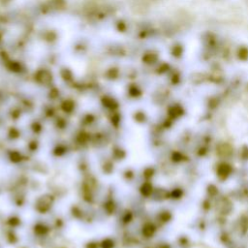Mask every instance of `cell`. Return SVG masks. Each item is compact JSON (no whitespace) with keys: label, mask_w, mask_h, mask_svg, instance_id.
<instances>
[{"label":"cell","mask_w":248,"mask_h":248,"mask_svg":"<svg viewBox=\"0 0 248 248\" xmlns=\"http://www.w3.org/2000/svg\"><path fill=\"white\" fill-rule=\"evenodd\" d=\"M54 197L51 194H44L40 196L35 202V210L40 214H46L47 213L53 205Z\"/></svg>","instance_id":"6da1fadb"},{"label":"cell","mask_w":248,"mask_h":248,"mask_svg":"<svg viewBox=\"0 0 248 248\" xmlns=\"http://www.w3.org/2000/svg\"><path fill=\"white\" fill-rule=\"evenodd\" d=\"M33 232L38 237H44L50 233V228L44 223H36L33 226Z\"/></svg>","instance_id":"7a4b0ae2"},{"label":"cell","mask_w":248,"mask_h":248,"mask_svg":"<svg viewBox=\"0 0 248 248\" xmlns=\"http://www.w3.org/2000/svg\"><path fill=\"white\" fill-rule=\"evenodd\" d=\"M115 209H116L115 203L111 199L107 200V201L104 203V210H105V212L108 215H113L115 211Z\"/></svg>","instance_id":"3957f363"},{"label":"cell","mask_w":248,"mask_h":248,"mask_svg":"<svg viewBox=\"0 0 248 248\" xmlns=\"http://www.w3.org/2000/svg\"><path fill=\"white\" fill-rule=\"evenodd\" d=\"M66 152H67V147H65L64 145H57L52 150L53 155L57 156V157L63 156Z\"/></svg>","instance_id":"30bf717a"},{"label":"cell","mask_w":248,"mask_h":248,"mask_svg":"<svg viewBox=\"0 0 248 248\" xmlns=\"http://www.w3.org/2000/svg\"><path fill=\"white\" fill-rule=\"evenodd\" d=\"M102 170H103V173L104 174H110L111 173L114 172V164L111 163V161H109V160H107V161L103 164Z\"/></svg>","instance_id":"7c38bea8"},{"label":"cell","mask_w":248,"mask_h":248,"mask_svg":"<svg viewBox=\"0 0 248 248\" xmlns=\"http://www.w3.org/2000/svg\"><path fill=\"white\" fill-rule=\"evenodd\" d=\"M115 241L110 237H106L100 242V248H115Z\"/></svg>","instance_id":"8fae6325"},{"label":"cell","mask_w":248,"mask_h":248,"mask_svg":"<svg viewBox=\"0 0 248 248\" xmlns=\"http://www.w3.org/2000/svg\"><path fill=\"white\" fill-rule=\"evenodd\" d=\"M71 211H72V214H73L74 217H76V218H82L83 217V211L79 206H77V205L72 206Z\"/></svg>","instance_id":"2e32d148"},{"label":"cell","mask_w":248,"mask_h":248,"mask_svg":"<svg viewBox=\"0 0 248 248\" xmlns=\"http://www.w3.org/2000/svg\"><path fill=\"white\" fill-rule=\"evenodd\" d=\"M7 224L12 228H17L20 226L21 219L19 216H17V215H12V216H10L7 219Z\"/></svg>","instance_id":"ba28073f"},{"label":"cell","mask_w":248,"mask_h":248,"mask_svg":"<svg viewBox=\"0 0 248 248\" xmlns=\"http://www.w3.org/2000/svg\"><path fill=\"white\" fill-rule=\"evenodd\" d=\"M154 232H155V227L150 223L146 224V225L142 227V235L146 237H151L153 236Z\"/></svg>","instance_id":"52a82bcc"},{"label":"cell","mask_w":248,"mask_h":248,"mask_svg":"<svg viewBox=\"0 0 248 248\" xmlns=\"http://www.w3.org/2000/svg\"><path fill=\"white\" fill-rule=\"evenodd\" d=\"M9 159L12 163L18 164V163H20L23 160V155L19 150H11L9 153Z\"/></svg>","instance_id":"5b68a950"},{"label":"cell","mask_w":248,"mask_h":248,"mask_svg":"<svg viewBox=\"0 0 248 248\" xmlns=\"http://www.w3.org/2000/svg\"><path fill=\"white\" fill-rule=\"evenodd\" d=\"M153 174H154V171H153V169H151V168H147L145 172H143V175H145L147 178H151L153 175Z\"/></svg>","instance_id":"ffe728a7"},{"label":"cell","mask_w":248,"mask_h":248,"mask_svg":"<svg viewBox=\"0 0 248 248\" xmlns=\"http://www.w3.org/2000/svg\"><path fill=\"white\" fill-rule=\"evenodd\" d=\"M94 121V116L92 115H85V117L83 118V123L85 125H89Z\"/></svg>","instance_id":"d6986e66"},{"label":"cell","mask_w":248,"mask_h":248,"mask_svg":"<svg viewBox=\"0 0 248 248\" xmlns=\"http://www.w3.org/2000/svg\"><path fill=\"white\" fill-rule=\"evenodd\" d=\"M85 248H100V243L97 241H89L85 244Z\"/></svg>","instance_id":"7402d4cb"},{"label":"cell","mask_w":248,"mask_h":248,"mask_svg":"<svg viewBox=\"0 0 248 248\" xmlns=\"http://www.w3.org/2000/svg\"><path fill=\"white\" fill-rule=\"evenodd\" d=\"M62 119H57V127L59 128V129H64V128H65V126H66V124H65V122L64 121H61Z\"/></svg>","instance_id":"d4e9b609"},{"label":"cell","mask_w":248,"mask_h":248,"mask_svg":"<svg viewBox=\"0 0 248 248\" xmlns=\"http://www.w3.org/2000/svg\"><path fill=\"white\" fill-rule=\"evenodd\" d=\"M124 177L129 180V179H131V178H134V173L131 171V170H126L125 172H124Z\"/></svg>","instance_id":"cb8c5ba5"},{"label":"cell","mask_w":248,"mask_h":248,"mask_svg":"<svg viewBox=\"0 0 248 248\" xmlns=\"http://www.w3.org/2000/svg\"><path fill=\"white\" fill-rule=\"evenodd\" d=\"M18 237L17 235H16L13 231H10L9 233L7 234V241L9 243L11 244H15V243H17L18 242Z\"/></svg>","instance_id":"9a60e30c"},{"label":"cell","mask_w":248,"mask_h":248,"mask_svg":"<svg viewBox=\"0 0 248 248\" xmlns=\"http://www.w3.org/2000/svg\"><path fill=\"white\" fill-rule=\"evenodd\" d=\"M119 120H120V118H119V115H115L113 117H111V124H113L115 127H117L118 126V123H119Z\"/></svg>","instance_id":"603a6c76"},{"label":"cell","mask_w":248,"mask_h":248,"mask_svg":"<svg viewBox=\"0 0 248 248\" xmlns=\"http://www.w3.org/2000/svg\"><path fill=\"white\" fill-rule=\"evenodd\" d=\"M30 128H31V130L33 131L35 134H39V133H41L42 130H43V126L42 124L38 122V121H34V122H32V124L30 125Z\"/></svg>","instance_id":"5bb4252c"},{"label":"cell","mask_w":248,"mask_h":248,"mask_svg":"<svg viewBox=\"0 0 248 248\" xmlns=\"http://www.w3.org/2000/svg\"><path fill=\"white\" fill-rule=\"evenodd\" d=\"M152 191H153L152 184L148 181L142 183V186L140 187V192L143 197H149L151 193H152Z\"/></svg>","instance_id":"277c9868"},{"label":"cell","mask_w":248,"mask_h":248,"mask_svg":"<svg viewBox=\"0 0 248 248\" xmlns=\"http://www.w3.org/2000/svg\"><path fill=\"white\" fill-rule=\"evenodd\" d=\"M132 219H133V214H132V212L127 211L126 213H124L123 218H122V220H123L124 223H126V224L127 223H130Z\"/></svg>","instance_id":"ac0fdd59"},{"label":"cell","mask_w":248,"mask_h":248,"mask_svg":"<svg viewBox=\"0 0 248 248\" xmlns=\"http://www.w3.org/2000/svg\"><path fill=\"white\" fill-rule=\"evenodd\" d=\"M111 155L115 160H123L126 157V152L125 150L119 147H115L111 151Z\"/></svg>","instance_id":"8992f818"},{"label":"cell","mask_w":248,"mask_h":248,"mask_svg":"<svg viewBox=\"0 0 248 248\" xmlns=\"http://www.w3.org/2000/svg\"><path fill=\"white\" fill-rule=\"evenodd\" d=\"M8 136L11 140H17L20 137V132L18 128L16 127H10L9 131H8Z\"/></svg>","instance_id":"4fadbf2b"},{"label":"cell","mask_w":248,"mask_h":248,"mask_svg":"<svg viewBox=\"0 0 248 248\" xmlns=\"http://www.w3.org/2000/svg\"><path fill=\"white\" fill-rule=\"evenodd\" d=\"M38 146H39L38 142H37V141H35V140H33V141H31V142H28V146H27V147H28V149L31 151V152H33V151L37 150V148H38Z\"/></svg>","instance_id":"e0dca14e"},{"label":"cell","mask_w":248,"mask_h":248,"mask_svg":"<svg viewBox=\"0 0 248 248\" xmlns=\"http://www.w3.org/2000/svg\"><path fill=\"white\" fill-rule=\"evenodd\" d=\"M62 109L65 113L70 114L71 111L73 110V106H71V104H69V103H65L64 105H62Z\"/></svg>","instance_id":"44dd1931"},{"label":"cell","mask_w":248,"mask_h":248,"mask_svg":"<svg viewBox=\"0 0 248 248\" xmlns=\"http://www.w3.org/2000/svg\"><path fill=\"white\" fill-rule=\"evenodd\" d=\"M90 141V135L86 132H81L77 137V142L79 145H86Z\"/></svg>","instance_id":"9c48e42d"}]
</instances>
